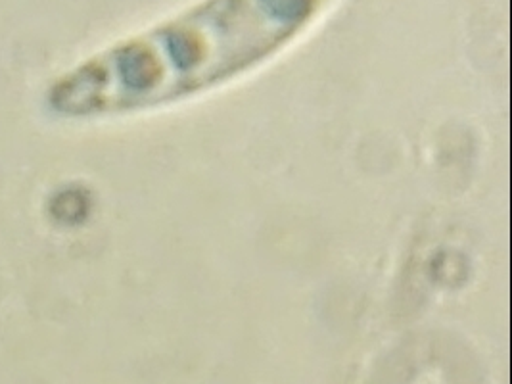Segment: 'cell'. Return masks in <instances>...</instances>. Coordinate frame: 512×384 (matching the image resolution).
Listing matches in <instances>:
<instances>
[{"label": "cell", "mask_w": 512, "mask_h": 384, "mask_svg": "<svg viewBox=\"0 0 512 384\" xmlns=\"http://www.w3.org/2000/svg\"><path fill=\"white\" fill-rule=\"evenodd\" d=\"M338 0H194L56 75L43 110L64 123L150 116L261 72Z\"/></svg>", "instance_id": "6da1fadb"}]
</instances>
